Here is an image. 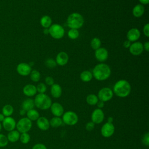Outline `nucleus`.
Masks as SVG:
<instances>
[{"mask_svg":"<svg viewBox=\"0 0 149 149\" xmlns=\"http://www.w3.org/2000/svg\"><path fill=\"white\" fill-rule=\"evenodd\" d=\"M49 34L55 39H61L65 34L63 27L59 24H53L49 27Z\"/></svg>","mask_w":149,"mask_h":149,"instance_id":"423d86ee","label":"nucleus"},{"mask_svg":"<svg viewBox=\"0 0 149 149\" xmlns=\"http://www.w3.org/2000/svg\"><path fill=\"white\" fill-rule=\"evenodd\" d=\"M113 93L118 97L125 98L131 92L130 84L126 80H120L115 83L113 87Z\"/></svg>","mask_w":149,"mask_h":149,"instance_id":"f03ea898","label":"nucleus"},{"mask_svg":"<svg viewBox=\"0 0 149 149\" xmlns=\"http://www.w3.org/2000/svg\"><path fill=\"white\" fill-rule=\"evenodd\" d=\"M45 82L47 85L51 86L54 84V80L52 77L47 76L45 79Z\"/></svg>","mask_w":149,"mask_h":149,"instance_id":"58836bf2","label":"nucleus"},{"mask_svg":"<svg viewBox=\"0 0 149 149\" xmlns=\"http://www.w3.org/2000/svg\"><path fill=\"white\" fill-rule=\"evenodd\" d=\"M30 79L34 82H37L40 79V73L37 70H33L30 73Z\"/></svg>","mask_w":149,"mask_h":149,"instance_id":"7c9ffc66","label":"nucleus"},{"mask_svg":"<svg viewBox=\"0 0 149 149\" xmlns=\"http://www.w3.org/2000/svg\"><path fill=\"white\" fill-rule=\"evenodd\" d=\"M32 149H47V147L42 143H37L33 146Z\"/></svg>","mask_w":149,"mask_h":149,"instance_id":"ea45409f","label":"nucleus"},{"mask_svg":"<svg viewBox=\"0 0 149 149\" xmlns=\"http://www.w3.org/2000/svg\"><path fill=\"white\" fill-rule=\"evenodd\" d=\"M95 57L99 62L105 61L108 57V52L107 49L103 47H100L95 51Z\"/></svg>","mask_w":149,"mask_h":149,"instance_id":"4468645a","label":"nucleus"},{"mask_svg":"<svg viewBox=\"0 0 149 149\" xmlns=\"http://www.w3.org/2000/svg\"><path fill=\"white\" fill-rule=\"evenodd\" d=\"M36 88H37V91L40 94L45 93V91H47V86L43 83H38L36 87Z\"/></svg>","mask_w":149,"mask_h":149,"instance_id":"f704fd0d","label":"nucleus"},{"mask_svg":"<svg viewBox=\"0 0 149 149\" xmlns=\"http://www.w3.org/2000/svg\"><path fill=\"white\" fill-rule=\"evenodd\" d=\"M94 127H95V124L91 121L87 122L86 125V129L89 132L92 131L94 129Z\"/></svg>","mask_w":149,"mask_h":149,"instance_id":"4c0bfd02","label":"nucleus"},{"mask_svg":"<svg viewBox=\"0 0 149 149\" xmlns=\"http://www.w3.org/2000/svg\"><path fill=\"white\" fill-rule=\"evenodd\" d=\"M32 127V121L27 117H24L19 120L16 123L17 130L21 133H27Z\"/></svg>","mask_w":149,"mask_h":149,"instance_id":"39448f33","label":"nucleus"},{"mask_svg":"<svg viewBox=\"0 0 149 149\" xmlns=\"http://www.w3.org/2000/svg\"><path fill=\"white\" fill-rule=\"evenodd\" d=\"M66 23L69 28L77 30L83 26L84 24V18L82 15L79 13H72L68 16Z\"/></svg>","mask_w":149,"mask_h":149,"instance_id":"20e7f679","label":"nucleus"},{"mask_svg":"<svg viewBox=\"0 0 149 149\" xmlns=\"http://www.w3.org/2000/svg\"><path fill=\"white\" fill-rule=\"evenodd\" d=\"M40 24L44 28L48 29L52 24V19L48 15L43 16L40 19Z\"/></svg>","mask_w":149,"mask_h":149,"instance_id":"393cba45","label":"nucleus"},{"mask_svg":"<svg viewBox=\"0 0 149 149\" xmlns=\"http://www.w3.org/2000/svg\"><path fill=\"white\" fill-rule=\"evenodd\" d=\"M63 122L67 125L69 126H73L76 125L78 120L79 118L77 115L73 111H68L63 113L62 115V119Z\"/></svg>","mask_w":149,"mask_h":149,"instance_id":"0eeeda50","label":"nucleus"},{"mask_svg":"<svg viewBox=\"0 0 149 149\" xmlns=\"http://www.w3.org/2000/svg\"><path fill=\"white\" fill-rule=\"evenodd\" d=\"M142 142L144 145L146 146H148L149 145V133H147L144 134L142 138Z\"/></svg>","mask_w":149,"mask_h":149,"instance_id":"e433bc0d","label":"nucleus"},{"mask_svg":"<svg viewBox=\"0 0 149 149\" xmlns=\"http://www.w3.org/2000/svg\"><path fill=\"white\" fill-rule=\"evenodd\" d=\"M69 61V56L68 54L64 51L59 52L56 56V63L59 66L65 65Z\"/></svg>","mask_w":149,"mask_h":149,"instance_id":"f3484780","label":"nucleus"},{"mask_svg":"<svg viewBox=\"0 0 149 149\" xmlns=\"http://www.w3.org/2000/svg\"><path fill=\"white\" fill-rule=\"evenodd\" d=\"M2 124L0 122V132L1 131V129H2Z\"/></svg>","mask_w":149,"mask_h":149,"instance_id":"3c124183","label":"nucleus"},{"mask_svg":"<svg viewBox=\"0 0 149 149\" xmlns=\"http://www.w3.org/2000/svg\"><path fill=\"white\" fill-rule=\"evenodd\" d=\"M45 65L48 68L52 69L56 66V63L54 59L51 58H48L45 61Z\"/></svg>","mask_w":149,"mask_h":149,"instance_id":"72a5a7b5","label":"nucleus"},{"mask_svg":"<svg viewBox=\"0 0 149 149\" xmlns=\"http://www.w3.org/2000/svg\"><path fill=\"white\" fill-rule=\"evenodd\" d=\"M20 141L23 144H27L30 140V136L28 133H23L20 135Z\"/></svg>","mask_w":149,"mask_h":149,"instance_id":"473e14b6","label":"nucleus"},{"mask_svg":"<svg viewBox=\"0 0 149 149\" xmlns=\"http://www.w3.org/2000/svg\"><path fill=\"white\" fill-rule=\"evenodd\" d=\"M37 125L38 127L42 131L47 130L50 126L48 119L44 116L38 118V119L37 120Z\"/></svg>","mask_w":149,"mask_h":149,"instance_id":"a211bd4d","label":"nucleus"},{"mask_svg":"<svg viewBox=\"0 0 149 149\" xmlns=\"http://www.w3.org/2000/svg\"><path fill=\"white\" fill-rule=\"evenodd\" d=\"M112 122H113V118H112L111 116H109V117L108 118V122H107L112 123Z\"/></svg>","mask_w":149,"mask_h":149,"instance_id":"8fccbe9b","label":"nucleus"},{"mask_svg":"<svg viewBox=\"0 0 149 149\" xmlns=\"http://www.w3.org/2000/svg\"><path fill=\"white\" fill-rule=\"evenodd\" d=\"M49 122L50 126H52V127H55V128L61 126L63 123V121L62 119L60 117H57V116H54L52 118L50 119V120H49Z\"/></svg>","mask_w":149,"mask_h":149,"instance_id":"cd10ccee","label":"nucleus"},{"mask_svg":"<svg viewBox=\"0 0 149 149\" xmlns=\"http://www.w3.org/2000/svg\"><path fill=\"white\" fill-rule=\"evenodd\" d=\"M141 5H147L149 3V0H139Z\"/></svg>","mask_w":149,"mask_h":149,"instance_id":"a18cd8bd","label":"nucleus"},{"mask_svg":"<svg viewBox=\"0 0 149 149\" xmlns=\"http://www.w3.org/2000/svg\"><path fill=\"white\" fill-rule=\"evenodd\" d=\"M92 1H95V0H92Z\"/></svg>","mask_w":149,"mask_h":149,"instance_id":"603ef678","label":"nucleus"},{"mask_svg":"<svg viewBox=\"0 0 149 149\" xmlns=\"http://www.w3.org/2000/svg\"><path fill=\"white\" fill-rule=\"evenodd\" d=\"M23 94L27 97H33L37 93L36 86L31 84H26L23 88Z\"/></svg>","mask_w":149,"mask_h":149,"instance_id":"6ab92c4d","label":"nucleus"},{"mask_svg":"<svg viewBox=\"0 0 149 149\" xmlns=\"http://www.w3.org/2000/svg\"><path fill=\"white\" fill-rule=\"evenodd\" d=\"M143 31V33L144 34V35L147 37H149V24L148 23H146L144 25Z\"/></svg>","mask_w":149,"mask_h":149,"instance_id":"a19ab883","label":"nucleus"},{"mask_svg":"<svg viewBox=\"0 0 149 149\" xmlns=\"http://www.w3.org/2000/svg\"><path fill=\"white\" fill-rule=\"evenodd\" d=\"M90 45L92 49L95 51L96 49L100 48V46L101 45V41L99 38L94 37L91 40Z\"/></svg>","mask_w":149,"mask_h":149,"instance_id":"c756f323","label":"nucleus"},{"mask_svg":"<svg viewBox=\"0 0 149 149\" xmlns=\"http://www.w3.org/2000/svg\"><path fill=\"white\" fill-rule=\"evenodd\" d=\"M98 100H99L98 98V97L94 94H90L88 95L86 97V102L88 104L90 105H96Z\"/></svg>","mask_w":149,"mask_h":149,"instance_id":"c85d7f7f","label":"nucleus"},{"mask_svg":"<svg viewBox=\"0 0 149 149\" xmlns=\"http://www.w3.org/2000/svg\"><path fill=\"white\" fill-rule=\"evenodd\" d=\"M93 74L91 72L88 70H84L83 71L80 75V79L84 82H88L90 81L93 79Z\"/></svg>","mask_w":149,"mask_h":149,"instance_id":"a878e982","label":"nucleus"},{"mask_svg":"<svg viewBox=\"0 0 149 149\" xmlns=\"http://www.w3.org/2000/svg\"><path fill=\"white\" fill-rule=\"evenodd\" d=\"M104 113L101 109H95L91 115V122L94 124H100L102 123L104 119Z\"/></svg>","mask_w":149,"mask_h":149,"instance_id":"9d476101","label":"nucleus"},{"mask_svg":"<svg viewBox=\"0 0 149 149\" xmlns=\"http://www.w3.org/2000/svg\"><path fill=\"white\" fill-rule=\"evenodd\" d=\"M5 116L2 114V113H0V122H2L3 120H4Z\"/></svg>","mask_w":149,"mask_h":149,"instance_id":"09e8293b","label":"nucleus"},{"mask_svg":"<svg viewBox=\"0 0 149 149\" xmlns=\"http://www.w3.org/2000/svg\"><path fill=\"white\" fill-rule=\"evenodd\" d=\"M126 37L129 41L135 42L140 38V31L137 28H132L127 31Z\"/></svg>","mask_w":149,"mask_h":149,"instance_id":"dca6fc26","label":"nucleus"},{"mask_svg":"<svg viewBox=\"0 0 149 149\" xmlns=\"http://www.w3.org/2000/svg\"><path fill=\"white\" fill-rule=\"evenodd\" d=\"M26 111L24 110V109H21L20 110V112H19V114L21 115V116H24V115H26Z\"/></svg>","mask_w":149,"mask_h":149,"instance_id":"49530a36","label":"nucleus"},{"mask_svg":"<svg viewBox=\"0 0 149 149\" xmlns=\"http://www.w3.org/2000/svg\"><path fill=\"white\" fill-rule=\"evenodd\" d=\"M113 95V91L109 87H103L98 93V98L103 102H107L112 99Z\"/></svg>","mask_w":149,"mask_h":149,"instance_id":"6e6552de","label":"nucleus"},{"mask_svg":"<svg viewBox=\"0 0 149 149\" xmlns=\"http://www.w3.org/2000/svg\"><path fill=\"white\" fill-rule=\"evenodd\" d=\"M62 93V87L58 84H54L51 87V95L55 98H59Z\"/></svg>","mask_w":149,"mask_h":149,"instance_id":"aec40b11","label":"nucleus"},{"mask_svg":"<svg viewBox=\"0 0 149 149\" xmlns=\"http://www.w3.org/2000/svg\"><path fill=\"white\" fill-rule=\"evenodd\" d=\"M35 107L41 110H46L50 108L52 104L51 98L45 93H38L34 98Z\"/></svg>","mask_w":149,"mask_h":149,"instance_id":"7ed1b4c3","label":"nucleus"},{"mask_svg":"<svg viewBox=\"0 0 149 149\" xmlns=\"http://www.w3.org/2000/svg\"><path fill=\"white\" fill-rule=\"evenodd\" d=\"M2 126L5 130L8 132H10L15 130L16 126V122L14 118H12L11 116H8L5 118L4 120L2 122Z\"/></svg>","mask_w":149,"mask_h":149,"instance_id":"f8f14e48","label":"nucleus"},{"mask_svg":"<svg viewBox=\"0 0 149 149\" xmlns=\"http://www.w3.org/2000/svg\"><path fill=\"white\" fill-rule=\"evenodd\" d=\"M26 115L27 118L29 119L31 121L37 120L40 117V114L38 112L34 109H32L27 111Z\"/></svg>","mask_w":149,"mask_h":149,"instance_id":"b1692460","label":"nucleus"},{"mask_svg":"<svg viewBox=\"0 0 149 149\" xmlns=\"http://www.w3.org/2000/svg\"><path fill=\"white\" fill-rule=\"evenodd\" d=\"M35 107L34 102V100L31 98H27L24 100L22 104V108L24 109L26 112L34 109Z\"/></svg>","mask_w":149,"mask_h":149,"instance_id":"4be33fe9","label":"nucleus"},{"mask_svg":"<svg viewBox=\"0 0 149 149\" xmlns=\"http://www.w3.org/2000/svg\"><path fill=\"white\" fill-rule=\"evenodd\" d=\"M68 36L72 40H75L79 36V32L77 29H70L68 32Z\"/></svg>","mask_w":149,"mask_h":149,"instance_id":"2f4dec72","label":"nucleus"},{"mask_svg":"<svg viewBox=\"0 0 149 149\" xmlns=\"http://www.w3.org/2000/svg\"><path fill=\"white\" fill-rule=\"evenodd\" d=\"M43 33H44L45 35H48V34H49V30H48V29H47V28H44V30H43Z\"/></svg>","mask_w":149,"mask_h":149,"instance_id":"de8ad7c7","label":"nucleus"},{"mask_svg":"<svg viewBox=\"0 0 149 149\" xmlns=\"http://www.w3.org/2000/svg\"><path fill=\"white\" fill-rule=\"evenodd\" d=\"M96 105H97L98 108L101 109L104 107V102H103L102 101H100V100H98V101L97 102Z\"/></svg>","mask_w":149,"mask_h":149,"instance_id":"79ce46f5","label":"nucleus"},{"mask_svg":"<svg viewBox=\"0 0 149 149\" xmlns=\"http://www.w3.org/2000/svg\"><path fill=\"white\" fill-rule=\"evenodd\" d=\"M13 107L10 104L4 105L2 109V113L5 116H10L13 113Z\"/></svg>","mask_w":149,"mask_h":149,"instance_id":"bb28decb","label":"nucleus"},{"mask_svg":"<svg viewBox=\"0 0 149 149\" xmlns=\"http://www.w3.org/2000/svg\"><path fill=\"white\" fill-rule=\"evenodd\" d=\"M111 73L110 67L105 63H99L93 69V76L98 81L105 80L109 78Z\"/></svg>","mask_w":149,"mask_h":149,"instance_id":"f257e3e1","label":"nucleus"},{"mask_svg":"<svg viewBox=\"0 0 149 149\" xmlns=\"http://www.w3.org/2000/svg\"><path fill=\"white\" fill-rule=\"evenodd\" d=\"M8 144V140L7 137L3 134H0V147H4Z\"/></svg>","mask_w":149,"mask_h":149,"instance_id":"c9c22d12","label":"nucleus"},{"mask_svg":"<svg viewBox=\"0 0 149 149\" xmlns=\"http://www.w3.org/2000/svg\"><path fill=\"white\" fill-rule=\"evenodd\" d=\"M115 132V126L112 123L107 122L103 125L101 129V135L105 137L108 138L111 137Z\"/></svg>","mask_w":149,"mask_h":149,"instance_id":"1a4fd4ad","label":"nucleus"},{"mask_svg":"<svg viewBox=\"0 0 149 149\" xmlns=\"http://www.w3.org/2000/svg\"><path fill=\"white\" fill-rule=\"evenodd\" d=\"M131 42L129 41V40H126L124 41L123 42V47L125 48H129V47L131 45Z\"/></svg>","mask_w":149,"mask_h":149,"instance_id":"c03bdc74","label":"nucleus"},{"mask_svg":"<svg viewBox=\"0 0 149 149\" xmlns=\"http://www.w3.org/2000/svg\"><path fill=\"white\" fill-rule=\"evenodd\" d=\"M129 52L133 55L137 56L142 54L144 49L143 45L141 42L135 41L133 43L131 44L129 48Z\"/></svg>","mask_w":149,"mask_h":149,"instance_id":"9b49d317","label":"nucleus"},{"mask_svg":"<svg viewBox=\"0 0 149 149\" xmlns=\"http://www.w3.org/2000/svg\"><path fill=\"white\" fill-rule=\"evenodd\" d=\"M144 13V7L141 4H137L134 6L132 10L133 15L135 17H140Z\"/></svg>","mask_w":149,"mask_h":149,"instance_id":"412c9836","label":"nucleus"},{"mask_svg":"<svg viewBox=\"0 0 149 149\" xmlns=\"http://www.w3.org/2000/svg\"><path fill=\"white\" fill-rule=\"evenodd\" d=\"M16 71L20 75L26 76L30 74L31 71V67L29 63L22 62L17 65L16 67Z\"/></svg>","mask_w":149,"mask_h":149,"instance_id":"ddd939ff","label":"nucleus"},{"mask_svg":"<svg viewBox=\"0 0 149 149\" xmlns=\"http://www.w3.org/2000/svg\"><path fill=\"white\" fill-rule=\"evenodd\" d=\"M20 135V134L17 130H13L10 132H9L6 137L8 140V141H10L11 143H15L19 140Z\"/></svg>","mask_w":149,"mask_h":149,"instance_id":"5701e85b","label":"nucleus"},{"mask_svg":"<svg viewBox=\"0 0 149 149\" xmlns=\"http://www.w3.org/2000/svg\"><path fill=\"white\" fill-rule=\"evenodd\" d=\"M143 45V49L146 51L147 52L149 51V42L148 41H146L144 42Z\"/></svg>","mask_w":149,"mask_h":149,"instance_id":"37998d69","label":"nucleus"},{"mask_svg":"<svg viewBox=\"0 0 149 149\" xmlns=\"http://www.w3.org/2000/svg\"><path fill=\"white\" fill-rule=\"evenodd\" d=\"M51 113L54 116L60 117L62 116L64 113V109L63 106L59 102L52 103L50 107Z\"/></svg>","mask_w":149,"mask_h":149,"instance_id":"2eb2a0df","label":"nucleus"}]
</instances>
